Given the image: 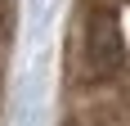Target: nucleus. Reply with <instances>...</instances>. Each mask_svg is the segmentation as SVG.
<instances>
[{"mask_svg":"<svg viewBox=\"0 0 130 126\" xmlns=\"http://www.w3.org/2000/svg\"><path fill=\"white\" fill-rule=\"evenodd\" d=\"M126 72H130V63H126Z\"/></svg>","mask_w":130,"mask_h":126,"instance_id":"f03ea898","label":"nucleus"},{"mask_svg":"<svg viewBox=\"0 0 130 126\" xmlns=\"http://www.w3.org/2000/svg\"><path fill=\"white\" fill-rule=\"evenodd\" d=\"M126 32H121V9L108 5H85L72 32V77L81 86H108L126 72Z\"/></svg>","mask_w":130,"mask_h":126,"instance_id":"f257e3e1","label":"nucleus"}]
</instances>
